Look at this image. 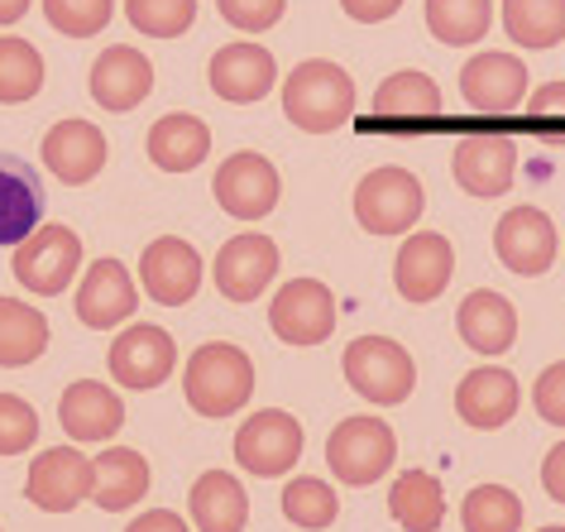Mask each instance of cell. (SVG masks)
Wrapping results in <instances>:
<instances>
[{
    "label": "cell",
    "mask_w": 565,
    "mask_h": 532,
    "mask_svg": "<svg viewBox=\"0 0 565 532\" xmlns=\"http://www.w3.org/2000/svg\"><path fill=\"white\" fill-rule=\"evenodd\" d=\"M422 206H427V198H422V183L407 173V168H374V173L360 178V188H355V216L370 235L413 231Z\"/></svg>",
    "instance_id": "5"
},
{
    "label": "cell",
    "mask_w": 565,
    "mask_h": 532,
    "mask_svg": "<svg viewBox=\"0 0 565 532\" xmlns=\"http://www.w3.org/2000/svg\"><path fill=\"white\" fill-rule=\"evenodd\" d=\"M493 249H499L503 269L536 278L556 264V226L542 206H513V212L499 216V231H493Z\"/></svg>",
    "instance_id": "12"
},
{
    "label": "cell",
    "mask_w": 565,
    "mask_h": 532,
    "mask_svg": "<svg viewBox=\"0 0 565 532\" xmlns=\"http://www.w3.org/2000/svg\"><path fill=\"white\" fill-rule=\"evenodd\" d=\"M92 466H96L92 499L102 503L106 513H125L130 503H139L149 494V460L139 451H130V446H110V451L96 456Z\"/></svg>",
    "instance_id": "28"
},
{
    "label": "cell",
    "mask_w": 565,
    "mask_h": 532,
    "mask_svg": "<svg viewBox=\"0 0 565 532\" xmlns=\"http://www.w3.org/2000/svg\"><path fill=\"white\" fill-rule=\"evenodd\" d=\"M216 10H221L225 24H235V30L264 34V30H274V24L282 20L288 0H216Z\"/></svg>",
    "instance_id": "40"
},
{
    "label": "cell",
    "mask_w": 565,
    "mask_h": 532,
    "mask_svg": "<svg viewBox=\"0 0 565 532\" xmlns=\"http://www.w3.org/2000/svg\"><path fill=\"white\" fill-rule=\"evenodd\" d=\"M110 10L116 0H44V15L58 34L67 39H92L110 24Z\"/></svg>",
    "instance_id": "38"
},
{
    "label": "cell",
    "mask_w": 565,
    "mask_h": 532,
    "mask_svg": "<svg viewBox=\"0 0 565 532\" xmlns=\"http://www.w3.org/2000/svg\"><path fill=\"white\" fill-rule=\"evenodd\" d=\"M135 307H139V288H135V278H130V269H125L120 259H96L92 269L82 274V288H77L82 327L110 331V327H120Z\"/></svg>",
    "instance_id": "18"
},
{
    "label": "cell",
    "mask_w": 565,
    "mask_h": 532,
    "mask_svg": "<svg viewBox=\"0 0 565 532\" xmlns=\"http://www.w3.org/2000/svg\"><path fill=\"white\" fill-rule=\"evenodd\" d=\"M145 149H149L153 168H163V173H192V168L211 153V130H206V120L182 116L178 110V116L153 120Z\"/></svg>",
    "instance_id": "27"
},
{
    "label": "cell",
    "mask_w": 565,
    "mask_h": 532,
    "mask_svg": "<svg viewBox=\"0 0 565 532\" xmlns=\"http://www.w3.org/2000/svg\"><path fill=\"white\" fill-rule=\"evenodd\" d=\"M106 365L125 389H159L178 365V341L163 327H153V321H139V327L120 331L110 341Z\"/></svg>",
    "instance_id": "11"
},
{
    "label": "cell",
    "mask_w": 565,
    "mask_h": 532,
    "mask_svg": "<svg viewBox=\"0 0 565 532\" xmlns=\"http://www.w3.org/2000/svg\"><path fill=\"white\" fill-rule=\"evenodd\" d=\"M341 370H345V384L355 389L360 398L379 403V408L403 403L417 384L413 355H407L398 341H388V336H360V341H350Z\"/></svg>",
    "instance_id": "3"
},
{
    "label": "cell",
    "mask_w": 565,
    "mask_h": 532,
    "mask_svg": "<svg viewBox=\"0 0 565 532\" xmlns=\"http://www.w3.org/2000/svg\"><path fill=\"white\" fill-rule=\"evenodd\" d=\"M374 116L384 125H427L441 116V92L427 73H393L384 77V87L374 92Z\"/></svg>",
    "instance_id": "29"
},
{
    "label": "cell",
    "mask_w": 565,
    "mask_h": 532,
    "mask_svg": "<svg viewBox=\"0 0 565 532\" xmlns=\"http://www.w3.org/2000/svg\"><path fill=\"white\" fill-rule=\"evenodd\" d=\"M450 173H456V183L470 192V198H499V192L513 188L518 145L508 135H470L456 145Z\"/></svg>",
    "instance_id": "16"
},
{
    "label": "cell",
    "mask_w": 565,
    "mask_h": 532,
    "mask_svg": "<svg viewBox=\"0 0 565 532\" xmlns=\"http://www.w3.org/2000/svg\"><path fill=\"white\" fill-rule=\"evenodd\" d=\"M96 485V466L77 446H53V451H39L30 466V480H24V494H30L34 509L44 513H73L82 499H92Z\"/></svg>",
    "instance_id": "10"
},
{
    "label": "cell",
    "mask_w": 565,
    "mask_h": 532,
    "mask_svg": "<svg viewBox=\"0 0 565 532\" xmlns=\"http://www.w3.org/2000/svg\"><path fill=\"white\" fill-rule=\"evenodd\" d=\"M153 92V63L130 44H110L92 63V102L106 110H135Z\"/></svg>",
    "instance_id": "21"
},
{
    "label": "cell",
    "mask_w": 565,
    "mask_h": 532,
    "mask_svg": "<svg viewBox=\"0 0 565 532\" xmlns=\"http://www.w3.org/2000/svg\"><path fill=\"white\" fill-rule=\"evenodd\" d=\"M335 513H341V499H335V489L327 480H317V475H298V480H288V489H282V518H288L292 528L321 532L335 523Z\"/></svg>",
    "instance_id": "35"
},
{
    "label": "cell",
    "mask_w": 565,
    "mask_h": 532,
    "mask_svg": "<svg viewBox=\"0 0 565 532\" xmlns=\"http://www.w3.org/2000/svg\"><path fill=\"white\" fill-rule=\"evenodd\" d=\"M460 96L484 116H503L513 110L522 96H527V67H522L513 53H475L470 63L460 67Z\"/></svg>",
    "instance_id": "17"
},
{
    "label": "cell",
    "mask_w": 565,
    "mask_h": 532,
    "mask_svg": "<svg viewBox=\"0 0 565 532\" xmlns=\"http://www.w3.org/2000/svg\"><path fill=\"white\" fill-rule=\"evenodd\" d=\"M49 350V317L20 298H0V370L34 365Z\"/></svg>",
    "instance_id": "30"
},
{
    "label": "cell",
    "mask_w": 565,
    "mask_h": 532,
    "mask_svg": "<svg viewBox=\"0 0 565 532\" xmlns=\"http://www.w3.org/2000/svg\"><path fill=\"white\" fill-rule=\"evenodd\" d=\"M532 403H536V413H542V423L565 427V360L542 370V380L532 389Z\"/></svg>",
    "instance_id": "41"
},
{
    "label": "cell",
    "mask_w": 565,
    "mask_h": 532,
    "mask_svg": "<svg viewBox=\"0 0 565 532\" xmlns=\"http://www.w3.org/2000/svg\"><path fill=\"white\" fill-rule=\"evenodd\" d=\"M24 10H30V0H0V24H20Z\"/></svg>",
    "instance_id": "46"
},
{
    "label": "cell",
    "mask_w": 565,
    "mask_h": 532,
    "mask_svg": "<svg viewBox=\"0 0 565 532\" xmlns=\"http://www.w3.org/2000/svg\"><path fill=\"white\" fill-rule=\"evenodd\" d=\"M211 92L221 96V102H264L268 92H274L278 82V63L274 53H268L264 44H225L216 58H211Z\"/></svg>",
    "instance_id": "19"
},
{
    "label": "cell",
    "mask_w": 565,
    "mask_h": 532,
    "mask_svg": "<svg viewBox=\"0 0 565 532\" xmlns=\"http://www.w3.org/2000/svg\"><path fill=\"white\" fill-rule=\"evenodd\" d=\"M15 278L39 298H58L82 269V241L67 226H44L24 245H15Z\"/></svg>",
    "instance_id": "8"
},
{
    "label": "cell",
    "mask_w": 565,
    "mask_h": 532,
    "mask_svg": "<svg viewBox=\"0 0 565 532\" xmlns=\"http://www.w3.org/2000/svg\"><path fill=\"white\" fill-rule=\"evenodd\" d=\"M388 513L398 518L407 532H436L446 518V499H441V485L436 475L427 470H403L388 489Z\"/></svg>",
    "instance_id": "31"
},
{
    "label": "cell",
    "mask_w": 565,
    "mask_h": 532,
    "mask_svg": "<svg viewBox=\"0 0 565 532\" xmlns=\"http://www.w3.org/2000/svg\"><path fill=\"white\" fill-rule=\"evenodd\" d=\"M182 394H188L192 413L202 417H231L249 403L254 394V365L239 345L211 341L188 360V374H182Z\"/></svg>",
    "instance_id": "2"
},
{
    "label": "cell",
    "mask_w": 565,
    "mask_h": 532,
    "mask_svg": "<svg viewBox=\"0 0 565 532\" xmlns=\"http://www.w3.org/2000/svg\"><path fill=\"white\" fill-rule=\"evenodd\" d=\"M456 331L479 355H503L518 341V307L493 288H475V292H465V302L456 312Z\"/></svg>",
    "instance_id": "22"
},
{
    "label": "cell",
    "mask_w": 565,
    "mask_h": 532,
    "mask_svg": "<svg viewBox=\"0 0 565 532\" xmlns=\"http://www.w3.org/2000/svg\"><path fill=\"white\" fill-rule=\"evenodd\" d=\"M211 192H216V202H221L225 216L264 221L278 206V168L268 163L264 153L239 149V153H231V159L216 168V183H211Z\"/></svg>",
    "instance_id": "9"
},
{
    "label": "cell",
    "mask_w": 565,
    "mask_h": 532,
    "mask_svg": "<svg viewBox=\"0 0 565 532\" xmlns=\"http://www.w3.org/2000/svg\"><path fill=\"white\" fill-rule=\"evenodd\" d=\"M355 110V82L345 77L341 63L307 58L282 82V116L307 135H331L341 130Z\"/></svg>",
    "instance_id": "1"
},
{
    "label": "cell",
    "mask_w": 565,
    "mask_h": 532,
    "mask_svg": "<svg viewBox=\"0 0 565 532\" xmlns=\"http://www.w3.org/2000/svg\"><path fill=\"white\" fill-rule=\"evenodd\" d=\"M39 441V413L15 394H0V456H20Z\"/></svg>",
    "instance_id": "39"
},
{
    "label": "cell",
    "mask_w": 565,
    "mask_h": 532,
    "mask_svg": "<svg viewBox=\"0 0 565 532\" xmlns=\"http://www.w3.org/2000/svg\"><path fill=\"white\" fill-rule=\"evenodd\" d=\"M125 15L149 39H178L192 30L196 0H125Z\"/></svg>",
    "instance_id": "37"
},
{
    "label": "cell",
    "mask_w": 565,
    "mask_h": 532,
    "mask_svg": "<svg viewBox=\"0 0 565 532\" xmlns=\"http://www.w3.org/2000/svg\"><path fill=\"white\" fill-rule=\"evenodd\" d=\"M196 532H245L249 523V494L231 470H206L188 494Z\"/></svg>",
    "instance_id": "26"
},
{
    "label": "cell",
    "mask_w": 565,
    "mask_h": 532,
    "mask_svg": "<svg viewBox=\"0 0 565 532\" xmlns=\"http://www.w3.org/2000/svg\"><path fill=\"white\" fill-rule=\"evenodd\" d=\"M44 216V188L34 168L0 153V245H24Z\"/></svg>",
    "instance_id": "24"
},
{
    "label": "cell",
    "mask_w": 565,
    "mask_h": 532,
    "mask_svg": "<svg viewBox=\"0 0 565 532\" xmlns=\"http://www.w3.org/2000/svg\"><path fill=\"white\" fill-rule=\"evenodd\" d=\"M532 125H565V82H546L527 102Z\"/></svg>",
    "instance_id": "42"
},
{
    "label": "cell",
    "mask_w": 565,
    "mask_h": 532,
    "mask_svg": "<svg viewBox=\"0 0 565 532\" xmlns=\"http://www.w3.org/2000/svg\"><path fill=\"white\" fill-rule=\"evenodd\" d=\"M44 87V58L30 39H0V106H20Z\"/></svg>",
    "instance_id": "36"
},
{
    "label": "cell",
    "mask_w": 565,
    "mask_h": 532,
    "mask_svg": "<svg viewBox=\"0 0 565 532\" xmlns=\"http://www.w3.org/2000/svg\"><path fill=\"white\" fill-rule=\"evenodd\" d=\"M327 460H331L335 480L374 485V480H384L388 466L398 460V437H393V427L379 423V417H345L327 441Z\"/></svg>",
    "instance_id": "4"
},
{
    "label": "cell",
    "mask_w": 565,
    "mask_h": 532,
    "mask_svg": "<svg viewBox=\"0 0 565 532\" xmlns=\"http://www.w3.org/2000/svg\"><path fill=\"white\" fill-rule=\"evenodd\" d=\"M235 460L259 480L292 470L302 460V423L282 408H264L239 423L235 432Z\"/></svg>",
    "instance_id": "6"
},
{
    "label": "cell",
    "mask_w": 565,
    "mask_h": 532,
    "mask_svg": "<svg viewBox=\"0 0 565 532\" xmlns=\"http://www.w3.org/2000/svg\"><path fill=\"white\" fill-rule=\"evenodd\" d=\"M542 532H565V528H542Z\"/></svg>",
    "instance_id": "47"
},
{
    "label": "cell",
    "mask_w": 565,
    "mask_h": 532,
    "mask_svg": "<svg viewBox=\"0 0 565 532\" xmlns=\"http://www.w3.org/2000/svg\"><path fill=\"white\" fill-rule=\"evenodd\" d=\"M542 489L556 503H565V441L561 446H551V456L542 460Z\"/></svg>",
    "instance_id": "44"
},
{
    "label": "cell",
    "mask_w": 565,
    "mask_h": 532,
    "mask_svg": "<svg viewBox=\"0 0 565 532\" xmlns=\"http://www.w3.org/2000/svg\"><path fill=\"white\" fill-rule=\"evenodd\" d=\"M44 163L67 188L92 183V178L106 168V135L96 130L92 120H58L44 135Z\"/></svg>",
    "instance_id": "20"
},
{
    "label": "cell",
    "mask_w": 565,
    "mask_h": 532,
    "mask_svg": "<svg viewBox=\"0 0 565 532\" xmlns=\"http://www.w3.org/2000/svg\"><path fill=\"white\" fill-rule=\"evenodd\" d=\"M58 423L73 441H110L125 427V403L116 389L96 380H77L67 384V394L58 403Z\"/></svg>",
    "instance_id": "23"
},
{
    "label": "cell",
    "mask_w": 565,
    "mask_h": 532,
    "mask_svg": "<svg viewBox=\"0 0 565 532\" xmlns=\"http://www.w3.org/2000/svg\"><path fill=\"white\" fill-rule=\"evenodd\" d=\"M139 278H145V292L159 307H182L202 288V255L178 235H163L139 255Z\"/></svg>",
    "instance_id": "14"
},
{
    "label": "cell",
    "mask_w": 565,
    "mask_h": 532,
    "mask_svg": "<svg viewBox=\"0 0 565 532\" xmlns=\"http://www.w3.org/2000/svg\"><path fill=\"white\" fill-rule=\"evenodd\" d=\"M456 274V249L436 231H413L393 259V284L407 302H436Z\"/></svg>",
    "instance_id": "13"
},
{
    "label": "cell",
    "mask_w": 565,
    "mask_h": 532,
    "mask_svg": "<svg viewBox=\"0 0 565 532\" xmlns=\"http://www.w3.org/2000/svg\"><path fill=\"white\" fill-rule=\"evenodd\" d=\"M503 30L522 49H556L565 39V0H503Z\"/></svg>",
    "instance_id": "32"
},
{
    "label": "cell",
    "mask_w": 565,
    "mask_h": 532,
    "mask_svg": "<svg viewBox=\"0 0 565 532\" xmlns=\"http://www.w3.org/2000/svg\"><path fill=\"white\" fill-rule=\"evenodd\" d=\"M125 532H188V523H182L173 509H149V513H139Z\"/></svg>",
    "instance_id": "45"
},
{
    "label": "cell",
    "mask_w": 565,
    "mask_h": 532,
    "mask_svg": "<svg viewBox=\"0 0 565 532\" xmlns=\"http://www.w3.org/2000/svg\"><path fill=\"white\" fill-rule=\"evenodd\" d=\"M465 532H518L522 528V499L503 485H475L460 503Z\"/></svg>",
    "instance_id": "34"
},
{
    "label": "cell",
    "mask_w": 565,
    "mask_h": 532,
    "mask_svg": "<svg viewBox=\"0 0 565 532\" xmlns=\"http://www.w3.org/2000/svg\"><path fill=\"white\" fill-rule=\"evenodd\" d=\"M398 6L403 0H341V10L360 24H384L388 15H398Z\"/></svg>",
    "instance_id": "43"
},
{
    "label": "cell",
    "mask_w": 565,
    "mask_h": 532,
    "mask_svg": "<svg viewBox=\"0 0 565 532\" xmlns=\"http://www.w3.org/2000/svg\"><path fill=\"white\" fill-rule=\"evenodd\" d=\"M216 288H221V298H231V302H254L259 292L274 284V274H278V245L268 241V235H235V241H225L221 245V255H216Z\"/></svg>",
    "instance_id": "15"
},
{
    "label": "cell",
    "mask_w": 565,
    "mask_h": 532,
    "mask_svg": "<svg viewBox=\"0 0 565 532\" xmlns=\"http://www.w3.org/2000/svg\"><path fill=\"white\" fill-rule=\"evenodd\" d=\"M268 327L282 345H321L335 331V298L317 278H292L268 302Z\"/></svg>",
    "instance_id": "7"
},
{
    "label": "cell",
    "mask_w": 565,
    "mask_h": 532,
    "mask_svg": "<svg viewBox=\"0 0 565 532\" xmlns=\"http://www.w3.org/2000/svg\"><path fill=\"white\" fill-rule=\"evenodd\" d=\"M493 24V0H427V30L450 49L479 44Z\"/></svg>",
    "instance_id": "33"
},
{
    "label": "cell",
    "mask_w": 565,
    "mask_h": 532,
    "mask_svg": "<svg viewBox=\"0 0 565 532\" xmlns=\"http://www.w3.org/2000/svg\"><path fill=\"white\" fill-rule=\"evenodd\" d=\"M456 413L460 423H470L479 432H493L503 423H513L518 413V380L499 365H484L475 374H465L460 389H456Z\"/></svg>",
    "instance_id": "25"
}]
</instances>
